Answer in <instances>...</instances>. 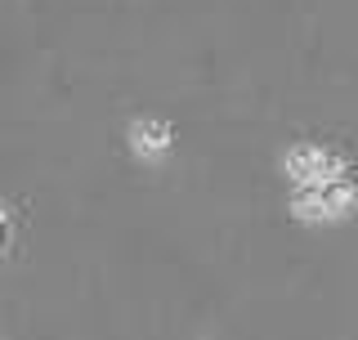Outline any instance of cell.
<instances>
[{"mask_svg": "<svg viewBox=\"0 0 358 340\" xmlns=\"http://www.w3.org/2000/svg\"><path fill=\"white\" fill-rule=\"evenodd\" d=\"M345 201V184H336V179H318V184H305L300 188V206L305 211H336Z\"/></svg>", "mask_w": 358, "mask_h": 340, "instance_id": "1", "label": "cell"}]
</instances>
